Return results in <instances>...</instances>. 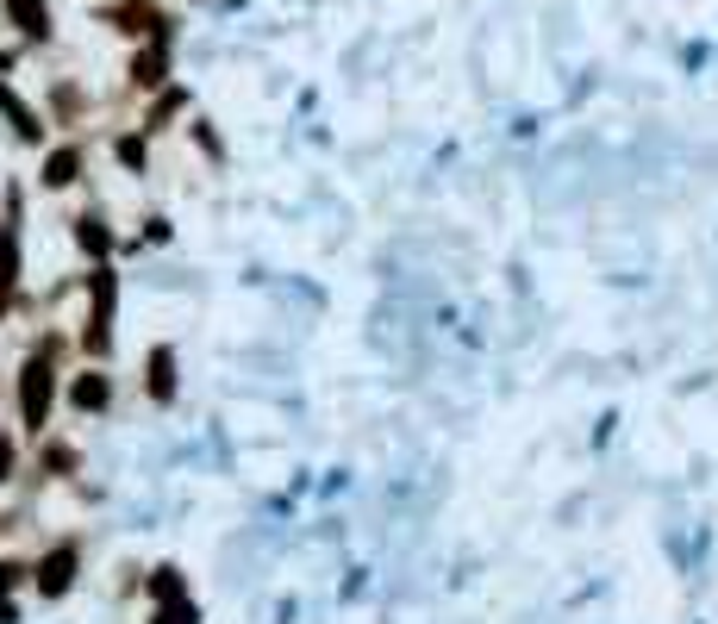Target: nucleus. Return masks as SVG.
Returning a JSON list of instances; mask_svg holds the SVG:
<instances>
[{"label":"nucleus","instance_id":"obj_1","mask_svg":"<svg viewBox=\"0 0 718 624\" xmlns=\"http://www.w3.org/2000/svg\"><path fill=\"white\" fill-rule=\"evenodd\" d=\"M20 412L25 425L38 431L51 419V363H25V381H20Z\"/></svg>","mask_w":718,"mask_h":624},{"label":"nucleus","instance_id":"obj_2","mask_svg":"<svg viewBox=\"0 0 718 624\" xmlns=\"http://www.w3.org/2000/svg\"><path fill=\"white\" fill-rule=\"evenodd\" d=\"M69 581H76V549H51L38 562V593L57 600V593H69Z\"/></svg>","mask_w":718,"mask_h":624},{"label":"nucleus","instance_id":"obj_3","mask_svg":"<svg viewBox=\"0 0 718 624\" xmlns=\"http://www.w3.org/2000/svg\"><path fill=\"white\" fill-rule=\"evenodd\" d=\"M7 20L20 25L25 38H51V7L44 0H7Z\"/></svg>","mask_w":718,"mask_h":624},{"label":"nucleus","instance_id":"obj_4","mask_svg":"<svg viewBox=\"0 0 718 624\" xmlns=\"http://www.w3.org/2000/svg\"><path fill=\"white\" fill-rule=\"evenodd\" d=\"M113 20H119V32H132V38H163V20H156L151 0H132V7H119Z\"/></svg>","mask_w":718,"mask_h":624},{"label":"nucleus","instance_id":"obj_5","mask_svg":"<svg viewBox=\"0 0 718 624\" xmlns=\"http://www.w3.org/2000/svg\"><path fill=\"white\" fill-rule=\"evenodd\" d=\"M163 69H169V44H163V38H156L151 51H137V57H132V81H137V88H156Z\"/></svg>","mask_w":718,"mask_h":624},{"label":"nucleus","instance_id":"obj_6","mask_svg":"<svg viewBox=\"0 0 718 624\" xmlns=\"http://www.w3.org/2000/svg\"><path fill=\"white\" fill-rule=\"evenodd\" d=\"M76 169H81V151H57L51 163H44V181H51V188H69Z\"/></svg>","mask_w":718,"mask_h":624},{"label":"nucleus","instance_id":"obj_7","mask_svg":"<svg viewBox=\"0 0 718 624\" xmlns=\"http://www.w3.org/2000/svg\"><path fill=\"white\" fill-rule=\"evenodd\" d=\"M0 113L13 119V132H20L25 144H38V119L25 113V107H20V100H13V94H7V88H0Z\"/></svg>","mask_w":718,"mask_h":624},{"label":"nucleus","instance_id":"obj_8","mask_svg":"<svg viewBox=\"0 0 718 624\" xmlns=\"http://www.w3.org/2000/svg\"><path fill=\"white\" fill-rule=\"evenodd\" d=\"M151 393H156V400H169V393H175V356L169 350L151 356Z\"/></svg>","mask_w":718,"mask_h":624},{"label":"nucleus","instance_id":"obj_9","mask_svg":"<svg viewBox=\"0 0 718 624\" xmlns=\"http://www.w3.org/2000/svg\"><path fill=\"white\" fill-rule=\"evenodd\" d=\"M76 406H81V412H100V406H107V381H100V375H81V381H76Z\"/></svg>","mask_w":718,"mask_h":624},{"label":"nucleus","instance_id":"obj_10","mask_svg":"<svg viewBox=\"0 0 718 624\" xmlns=\"http://www.w3.org/2000/svg\"><path fill=\"white\" fill-rule=\"evenodd\" d=\"M156 624H200V612L188 600H163V612H156Z\"/></svg>","mask_w":718,"mask_h":624},{"label":"nucleus","instance_id":"obj_11","mask_svg":"<svg viewBox=\"0 0 718 624\" xmlns=\"http://www.w3.org/2000/svg\"><path fill=\"white\" fill-rule=\"evenodd\" d=\"M81 250H95V256H107V244H113V237H107V232H100V219H81Z\"/></svg>","mask_w":718,"mask_h":624},{"label":"nucleus","instance_id":"obj_12","mask_svg":"<svg viewBox=\"0 0 718 624\" xmlns=\"http://www.w3.org/2000/svg\"><path fill=\"white\" fill-rule=\"evenodd\" d=\"M151 593H156V600H181V575H175V568H156Z\"/></svg>","mask_w":718,"mask_h":624},{"label":"nucleus","instance_id":"obj_13","mask_svg":"<svg viewBox=\"0 0 718 624\" xmlns=\"http://www.w3.org/2000/svg\"><path fill=\"white\" fill-rule=\"evenodd\" d=\"M119 163H125V169H144V144H137V137H119Z\"/></svg>","mask_w":718,"mask_h":624},{"label":"nucleus","instance_id":"obj_14","mask_svg":"<svg viewBox=\"0 0 718 624\" xmlns=\"http://www.w3.org/2000/svg\"><path fill=\"white\" fill-rule=\"evenodd\" d=\"M7 475H13V444L0 437V481H7Z\"/></svg>","mask_w":718,"mask_h":624}]
</instances>
